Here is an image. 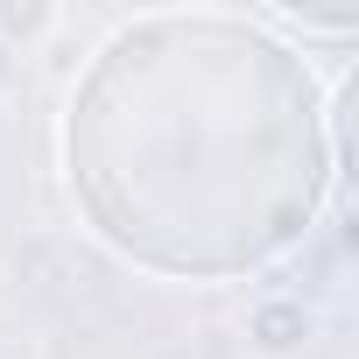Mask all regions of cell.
<instances>
[{"instance_id": "cell-1", "label": "cell", "mask_w": 359, "mask_h": 359, "mask_svg": "<svg viewBox=\"0 0 359 359\" xmlns=\"http://www.w3.org/2000/svg\"><path fill=\"white\" fill-rule=\"evenodd\" d=\"M338 162V113L310 64L247 15H134L64 106L85 226L169 282H240L296 254Z\"/></svg>"}]
</instances>
